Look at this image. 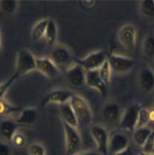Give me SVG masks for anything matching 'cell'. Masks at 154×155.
Segmentation results:
<instances>
[{
  "label": "cell",
  "instance_id": "26",
  "mask_svg": "<svg viewBox=\"0 0 154 155\" xmlns=\"http://www.w3.org/2000/svg\"><path fill=\"white\" fill-rule=\"evenodd\" d=\"M98 72L103 82L105 84L106 86L108 87L110 83V81H111V75L112 72H113L110 64H109L108 60L103 64L101 67L99 68Z\"/></svg>",
  "mask_w": 154,
  "mask_h": 155
},
{
  "label": "cell",
  "instance_id": "16",
  "mask_svg": "<svg viewBox=\"0 0 154 155\" xmlns=\"http://www.w3.org/2000/svg\"><path fill=\"white\" fill-rule=\"evenodd\" d=\"M139 82L141 87L146 92H152L154 90V71L150 67L141 69L139 75Z\"/></svg>",
  "mask_w": 154,
  "mask_h": 155
},
{
  "label": "cell",
  "instance_id": "20",
  "mask_svg": "<svg viewBox=\"0 0 154 155\" xmlns=\"http://www.w3.org/2000/svg\"><path fill=\"white\" fill-rule=\"evenodd\" d=\"M153 131V129L149 126H144V127L136 128L133 132V140L135 144L142 148Z\"/></svg>",
  "mask_w": 154,
  "mask_h": 155
},
{
  "label": "cell",
  "instance_id": "33",
  "mask_svg": "<svg viewBox=\"0 0 154 155\" xmlns=\"http://www.w3.org/2000/svg\"><path fill=\"white\" fill-rule=\"evenodd\" d=\"M0 155H11V148L8 144L0 143Z\"/></svg>",
  "mask_w": 154,
  "mask_h": 155
},
{
  "label": "cell",
  "instance_id": "37",
  "mask_svg": "<svg viewBox=\"0 0 154 155\" xmlns=\"http://www.w3.org/2000/svg\"><path fill=\"white\" fill-rule=\"evenodd\" d=\"M1 28H2V17H1V14H0V52H1V51H2V44Z\"/></svg>",
  "mask_w": 154,
  "mask_h": 155
},
{
  "label": "cell",
  "instance_id": "34",
  "mask_svg": "<svg viewBox=\"0 0 154 155\" xmlns=\"http://www.w3.org/2000/svg\"><path fill=\"white\" fill-rule=\"evenodd\" d=\"M79 2L82 4V5L84 6L85 8H92L93 6H95L96 1H95V0H84V1H81Z\"/></svg>",
  "mask_w": 154,
  "mask_h": 155
},
{
  "label": "cell",
  "instance_id": "9",
  "mask_svg": "<svg viewBox=\"0 0 154 155\" xmlns=\"http://www.w3.org/2000/svg\"><path fill=\"white\" fill-rule=\"evenodd\" d=\"M108 61L112 72L116 74H124L129 72L135 65V62L132 58L115 54L112 51L110 53Z\"/></svg>",
  "mask_w": 154,
  "mask_h": 155
},
{
  "label": "cell",
  "instance_id": "19",
  "mask_svg": "<svg viewBox=\"0 0 154 155\" xmlns=\"http://www.w3.org/2000/svg\"><path fill=\"white\" fill-rule=\"evenodd\" d=\"M37 117V112L34 107H26L20 110L16 122L19 125H33Z\"/></svg>",
  "mask_w": 154,
  "mask_h": 155
},
{
  "label": "cell",
  "instance_id": "5",
  "mask_svg": "<svg viewBox=\"0 0 154 155\" xmlns=\"http://www.w3.org/2000/svg\"><path fill=\"white\" fill-rule=\"evenodd\" d=\"M89 131L98 152L101 155H109L110 136L106 127L101 125H91Z\"/></svg>",
  "mask_w": 154,
  "mask_h": 155
},
{
  "label": "cell",
  "instance_id": "2",
  "mask_svg": "<svg viewBox=\"0 0 154 155\" xmlns=\"http://www.w3.org/2000/svg\"><path fill=\"white\" fill-rule=\"evenodd\" d=\"M37 68V58L30 49L22 48L17 51L16 57L15 72L19 76L26 75Z\"/></svg>",
  "mask_w": 154,
  "mask_h": 155
},
{
  "label": "cell",
  "instance_id": "12",
  "mask_svg": "<svg viewBox=\"0 0 154 155\" xmlns=\"http://www.w3.org/2000/svg\"><path fill=\"white\" fill-rule=\"evenodd\" d=\"M129 139L123 132H117L110 138L109 155L121 153L129 148Z\"/></svg>",
  "mask_w": 154,
  "mask_h": 155
},
{
  "label": "cell",
  "instance_id": "15",
  "mask_svg": "<svg viewBox=\"0 0 154 155\" xmlns=\"http://www.w3.org/2000/svg\"><path fill=\"white\" fill-rule=\"evenodd\" d=\"M85 84L89 88L97 90L98 93L101 94L102 96L105 97L107 95V87H108L106 86L105 84L103 82L101 78L98 69L86 71Z\"/></svg>",
  "mask_w": 154,
  "mask_h": 155
},
{
  "label": "cell",
  "instance_id": "32",
  "mask_svg": "<svg viewBox=\"0 0 154 155\" xmlns=\"http://www.w3.org/2000/svg\"><path fill=\"white\" fill-rule=\"evenodd\" d=\"M142 151L147 153H150L152 154L153 152V150L154 148V130L152 132V134H150L149 138L147 139V140L146 141L145 144L142 147Z\"/></svg>",
  "mask_w": 154,
  "mask_h": 155
},
{
  "label": "cell",
  "instance_id": "36",
  "mask_svg": "<svg viewBox=\"0 0 154 155\" xmlns=\"http://www.w3.org/2000/svg\"><path fill=\"white\" fill-rule=\"evenodd\" d=\"M76 155H97V154H96L95 151L89 150V151H83V152H80Z\"/></svg>",
  "mask_w": 154,
  "mask_h": 155
},
{
  "label": "cell",
  "instance_id": "6",
  "mask_svg": "<svg viewBox=\"0 0 154 155\" xmlns=\"http://www.w3.org/2000/svg\"><path fill=\"white\" fill-rule=\"evenodd\" d=\"M50 58L60 70L64 69L65 72L76 62L72 58L69 49L64 46H57L53 48Z\"/></svg>",
  "mask_w": 154,
  "mask_h": 155
},
{
  "label": "cell",
  "instance_id": "25",
  "mask_svg": "<svg viewBox=\"0 0 154 155\" xmlns=\"http://www.w3.org/2000/svg\"><path fill=\"white\" fill-rule=\"evenodd\" d=\"M19 2L17 0H1L0 11L6 14H13L17 11Z\"/></svg>",
  "mask_w": 154,
  "mask_h": 155
},
{
  "label": "cell",
  "instance_id": "28",
  "mask_svg": "<svg viewBox=\"0 0 154 155\" xmlns=\"http://www.w3.org/2000/svg\"><path fill=\"white\" fill-rule=\"evenodd\" d=\"M20 77L18 74H17L16 72H14L11 76L6 81L3 82V83L0 84V100L3 99L5 96L6 93L8 92V90L10 89V87L12 86L13 84L17 80V78Z\"/></svg>",
  "mask_w": 154,
  "mask_h": 155
},
{
  "label": "cell",
  "instance_id": "23",
  "mask_svg": "<svg viewBox=\"0 0 154 155\" xmlns=\"http://www.w3.org/2000/svg\"><path fill=\"white\" fill-rule=\"evenodd\" d=\"M142 48L146 57L154 60V33H150L146 35L142 42Z\"/></svg>",
  "mask_w": 154,
  "mask_h": 155
},
{
  "label": "cell",
  "instance_id": "38",
  "mask_svg": "<svg viewBox=\"0 0 154 155\" xmlns=\"http://www.w3.org/2000/svg\"><path fill=\"white\" fill-rule=\"evenodd\" d=\"M138 155H153V154H150V153H147V152H144V151H142V152L139 153Z\"/></svg>",
  "mask_w": 154,
  "mask_h": 155
},
{
  "label": "cell",
  "instance_id": "39",
  "mask_svg": "<svg viewBox=\"0 0 154 155\" xmlns=\"http://www.w3.org/2000/svg\"><path fill=\"white\" fill-rule=\"evenodd\" d=\"M152 154L154 155V148H153V152H152Z\"/></svg>",
  "mask_w": 154,
  "mask_h": 155
},
{
  "label": "cell",
  "instance_id": "29",
  "mask_svg": "<svg viewBox=\"0 0 154 155\" xmlns=\"http://www.w3.org/2000/svg\"><path fill=\"white\" fill-rule=\"evenodd\" d=\"M29 155H46V150L45 146L39 142L32 143L28 147Z\"/></svg>",
  "mask_w": 154,
  "mask_h": 155
},
{
  "label": "cell",
  "instance_id": "24",
  "mask_svg": "<svg viewBox=\"0 0 154 155\" xmlns=\"http://www.w3.org/2000/svg\"><path fill=\"white\" fill-rule=\"evenodd\" d=\"M139 9L142 15L147 18L154 19V0H142L139 2Z\"/></svg>",
  "mask_w": 154,
  "mask_h": 155
},
{
  "label": "cell",
  "instance_id": "1",
  "mask_svg": "<svg viewBox=\"0 0 154 155\" xmlns=\"http://www.w3.org/2000/svg\"><path fill=\"white\" fill-rule=\"evenodd\" d=\"M69 103L77 116L79 125H90L93 120V114L88 101L82 96L75 93Z\"/></svg>",
  "mask_w": 154,
  "mask_h": 155
},
{
  "label": "cell",
  "instance_id": "11",
  "mask_svg": "<svg viewBox=\"0 0 154 155\" xmlns=\"http://www.w3.org/2000/svg\"><path fill=\"white\" fill-rule=\"evenodd\" d=\"M65 73L68 81L74 87H79L85 84L86 71L77 62L69 68Z\"/></svg>",
  "mask_w": 154,
  "mask_h": 155
},
{
  "label": "cell",
  "instance_id": "30",
  "mask_svg": "<svg viewBox=\"0 0 154 155\" xmlns=\"http://www.w3.org/2000/svg\"><path fill=\"white\" fill-rule=\"evenodd\" d=\"M17 110H19V108L11 105L4 99L0 100V116L8 115L10 114L17 112Z\"/></svg>",
  "mask_w": 154,
  "mask_h": 155
},
{
  "label": "cell",
  "instance_id": "35",
  "mask_svg": "<svg viewBox=\"0 0 154 155\" xmlns=\"http://www.w3.org/2000/svg\"><path fill=\"white\" fill-rule=\"evenodd\" d=\"M113 155H134V154H133V152L132 149L129 147V148H127L126 150H124V151H122V152L118 153V154H113Z\"/></svg>",
  "mask_w": 154,
  "mask_h": 155
},
{
  "label": "cell",
  "instance_id": "3",
  "mask_svg": "<svg viewBox=\"0 0 154 155\" xmlns=\"http://www.w3.org/2000/svg\"><path fill=\"white\" fill-rule=\"evenodd\" d=\"M110 51L107 48H101L89 53L86 57L76 60L86 71L97 70L108 60Z\"/></svg>",
  "mask_w": 154,
  "mask_h": 155
},
{
  "label": "cell",
  "instance_id": "8",
  "mask_svg": "<svg viewBox=\"0 0 154 155\" xmlns=\"http://www.w3.org/2000/svg\"><path fill=\"white\" fill-rule=\"evenodd\" d=\"M141 107L139 104H133L130 105L122 113L121 120L119 122V127L124 131L133 132L136 127L138 118Z\"/></svg>",
  "mask_w": 154,
  "mask_h": 155
},
{
  "label": "cell",
  "instance_id": "18",
  "mask_svg": "<svg viewBox=\"0 0 154 155\" xmlns=\"http://www.w3.org/2000/svg\"><path fill=\"white\" fill-rule=\"evenodd\" d=\"M19 125L16 121L9 119H5L0 122V134L5 140L11 141L14 134L18 130Z\"/></svg>",
  "mask_w": 154,
  "mask_h": 155
},
{
  "label": "cell",
  "instance_id": "21",
  "mask_svg": "<svg viewBox=\"0 0 154 155\" xmlns=\"http://www.w3.org/2000/svg\"><path fill=\"white\" fill-rule=\"evenodd\" d=\"M49 18L43 19L38 21L35 25L32 27L31 30V39L33 42H37L42 38H45L46 28H47Z\"/></svg>",
  "mask_w": 154,
  "mask_h": 155
},
{
  "label": "cell",
  "instance_id": "13",
  "mask_svg": "<svg viewBox=\"0 0 154 155\" xmlns=\"http://www.w3.org/2000/svg\"><path fill=\"white\" fill-rule=\"evenodd\" d=\"M101 114L103 119L108 123L114 124L118 122L119 124L122 113L121 107L116 102L109 101L103 106Z\"/></svg>",
  "mask_w": 154,
  "mask_h": 155
},
{
  "label": "cell",
  "instance_id": "4",
  "mask_svg": "<svg viewBox=\"0 0 154 155\" xmlns=\"http://www.w3.org/2000/svg\"><path fill=\"white\" fill-rule=\"evenodd\" d=\"M66 142V155H76L80 153L82 140L78 128L63 122Z\"/></svg>",
  "mask_w": 154,
  "mask_h": 155
},
{
  "label": "cell",
  "instance_id": "17",
  "mask_svg": "<svg viewBox=\"0 0 154 155\" xmlns=\"http://www.w3.org/2000/svg\"><path fill=\"white\" fill-rule=\"evenodd\" d=\"M60 114L63 122H65L75 128H78L79 122L69 102L60 106Z\"/></svg>",
  "mask_w": 154,
  "mask_h": 155
},
{
  "label": "cell",
  "instance_id": "10",
  "mask_svg": "<svg viewBox=\"0 0 154 155\" xmlns=\"http://www.w3.org/2000/svg\"><path fill=\"white\" fill-rule=\"evenodd\" d=\"M74 94L75 93L72 90L67 89H55L44 96L41 101V105L45 107L51 104H57L60 106L69 102Z\"/></svg>",
  "mask_w": 154,
  "mask_h": 155
},
{
  "label": "cell",
  "instance_id": "7",
  "mask_svg": "<svg viewBox=\"0 0 154 155\" xmlns=\"http://www.w3.org/2000/svg\"><path fill=\"white\" fill-rule=\"evenodd\" d=\"M117 39L118 43L124 48L128 50H133L137 43V29L131 23L123 25L118 31Z\"/></svg>",
  "mask_w": 154,
  "mask_h": 155
},
{
  "label": "cell",
  "instance_id": "40",
  "mask_svg": "<svg viewBox=\"0 0 154 155\" xmlns=\"http://www.w3.org/2000/svg\"><path fill=\"white\" fill-rule=\"evenodd\" d=\"M153 107H154V104H153ZM153 109H154V108H153Z\"/></svg>",
  "mask_w": 154,
  "mask_h": 155
},
{
  "label": "cell",
  "instance_id": "14",
  "mask_svg": "<svg viewBox=\"0 0 154 155\" xmlns=\"http://www.w3.org/2000/svg\"><path fill=\"white\" fill-rule=\"evenodd\" d=\"M37 70L49 78H54L60 74V70L50 58H37Z\"/></svg>",
  "mask_w": 154,
  "mask_h": 155
},
{
  "label": "cell",
  "instance_id": "22",
  "mask_svg": "<svg viewBox=\"0 0 154 155\" xmlns=\"http://www.w3.org/2000/svg\"><path fill=\"white\" fill-rule=\"evenodd\" d=\"M57 25L55 21L53 19L49 18L47 28H46V34H45V39L49 46H54L56 43L57 38Z\"/></svg>",
  "mask_w": 154,
  "mask_h": 155
},
{
  "label": "cell",
  "instance_id": "31",
  "mask_svg": "<svg viewBox=\"0 0 154 155\" xmlns=\"http://www.w3.org/2000/svg\"><path fill=\"white\" fill-rule=\"evenodd\" d=\"M11 142L12 143L13 145L16 148H22L24 146L25 143V137L24 135V134H22V132L17 131V133L14 134L13 138L11 139Z\"/></svg>",
  "mask_w": 154,
  "mask_h": 155
},
{
  "label": "cell",
  "instance_id": "27",
  "mask_svg": "<svg viewBox=\"0 0 154 155\" xmlns=\"http://www.w3.org/2000/svg\"><path fill=\"white\" fill-rule=\"evenodd\" d=\"M150 122V110H148L147 108L142 107L140 111H139V118H138L136 129L139 128V127H144V126H147V124Z\"/></svg>",
  "mask_w": 154,
  "mask_h": 155
}]
</instances>
